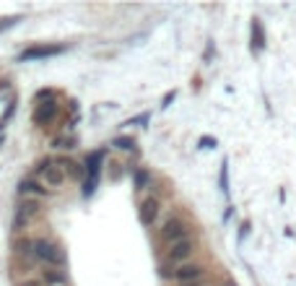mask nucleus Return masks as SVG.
<instances>
[{"label": "nucleus", "mask_w": 296, "mask_h": 286, "mask_svg": "<svg viewBox=\"0 0 296 286\" xmlns=\"http://www.w3.org/2000/svg\"><path fill=\"white\" fill-rule=\"evenodd\" d=\"M205 273H208V268L203 265V263H195V260H190V263H182V265H161L159 268V276L164 278V281H177L180 286L182 283H190V281H200V278H205Z\"/></svg>", "instance_id": "nucleus-1"}, {"label": "nucleus", "mask_w": 296, "mask_h": 286, "mask_svg": "<svg viewBox=\"0 0 296 286\" xmlns=\"http://www.w3.org/2000/svg\"><path fill=\"white\" fill-rule=\"evenodd\" d=\"M34 260L42 263V265H50V268H65V263H68L65 250L57 242L47 239V237H36L34 239Z\"/></svg>", "instance_id": "nucleus-2"}, {"label": "nucleus", "mask_w": 296, "mask_h": 286, "mask_svg": "<svg viewBox=\"0 0 296 286\" xmlns=\"http://www.w3.org/2000/svg\"><path fill=\"white\" fill-rule=\"evenodd\" d=\"M190 237H195L192 224L187 219H182V216H169L159 229V242H164V244H177V242L190 239Z\"/></svg>", "instance_id": "nucleus-3"}, {"label": "nucleus", "mask_w": 296, "mask_h": 286, "mask_svg": "<svg viewBox=\"0 0 296 286\" xmlns=\"http://www.w3.org/2000/svg\"><path fill=\"white\" fill-rule=\"evenodd\" d=\"M39 214H42V203H39L36 198H21V200L16 203V214H13V224H11L13 234L24 237L26 226H29L34 219H39Z\"/></svg>", "instance_id": "nucleus-4"}, {"label": "nucleus", "mask_w": 296, "mask_h": 286, "mask_svg": "<svg viewBox=\"0 0 296 286\" xmlns=\"http://www.w3.org/2000/svg\"><path fill=\"white\" fill-rule=\"evenodd\" d=\"M195 253H198V239L190 237V239H182L177 244H169L166 253H164V263L166 265H182V263H190Z\"/></svg>", "instance_id": "nucleus-5"}, {"label": "nucleus", "mask_w": 296, "mask_h": 286, "mask_svg": "<svg viewBox=\"0 0 296 286\" xmlns=\"http://www.w3.org/2000/svg\"><path fill=\"white\" fill-rule=\"evenodd\" d=\"M68 52V45H31L18 55V63H31V60H50Z\"/></svg>", "instance_id": "nucleus-6"}, {"label": "nucleus", "mask_w": 296, "mask_h": 286, "mask_svg": "<svg viewBox=\"0 0 296 286\" xmlns=\"http://www.w3.org/2000/svg\"><path fill=\"white\" fill-rule=\"evenodd\" d=\"M161 198L159 195H146L143 200H141V206H138V219H141V224L148 229V226H153L156 224V219L161 216Z\"/></svg>", "instance_id": "nucleus-7"}, {"label": "nucleus", "mask_w": 296, "mask_h": 286, "mask_svg": "<svg viewBox=\"0 0 296 286\" xmlns=\"http://www.w3.org/2000/svg\"><path fill=\"white\" fill-rule=\"evenodd\" d=\"M60 115V102L52 99V102H42V104H34V112H31V120H34V125L39 128H47L50 122Z\"/></svg>", "instance_id": "nucleus-8"}, {"label": "nucleus", "mask_w": 296, "mask_h": 286, "mask_svg": "<svg viewBox=\"0 0 296 286\" xmlns=\"http://www.w3.org/2000/svg\"><path fill=\"white\" fill-rule=\"evenodd\" d=\"M104 156H107V151H104V148H99V151H89V154H86V159H83V167H86V177H83V180H89V182H99Z\"/></svg>", "instance_id": "nucleus-9"}, {"label": "nucleus", "mask_w": 296, "mask_h": 286, "mask_svg": "<svg viewBox=\"0 0 296 286\" xmlns=\"http://www.w3.org/2000/svg\"><path fill=\"white\" fill-rule=\"evenodd\" d=\"M18 195H21V198H50L52 190L45 187L36 177H26V180L18 182Z\"/></svg>", "instance_id": "nucleus-10"}, {"label": "nucleus", "mask_w": 296, "mask_h": 286, "mask_svg": "<svg viewBox=\"0 0 296 286\" xmlns=\"http://www.w3.org/2000/svg\"><path fill=\"white\" fill-rule=\"evenodd\" d=\"M36 276L45 286H68V281H70L63 268H50V265H42Z\"/></svg>", "instance_id": "nucleus-11"}, {"label": "nucleus", "mask_w": 296, "mask_h": 286, "mask_svg": "<svg viewBox=\"0 0 296 286\" xmlns=\"http://www.w3.org/2000/svg\"><path fill=\"white\" fill-rule=\"evenodd\" d=\"M55 164H57V167L65 172V177H70V180L86 177V167L78 164V161H75L73 156H57V159H55Z\"/></svg>", "instance_id": "nucleus-12"}, {"label": "nucleus", "mask_w": 296, "mask_h": 286, "mask_svg": "<svg viewBox=\"0 0 296 286\" xmlns=\"http://www.w3.org/2000/svg\"><path fill=\"white\" fill-rule=\"evenodd\" d=\"M249 50L252 55H260L265 50V31H263V21L260 18H252V26H249Z\"/></svg>", "instance_id": "nucleus-13"}, {"label": "nucleus", "mask_w": 296, "mask_h": 286, "mask_svg": "<svg viewBox=\"0 0 296 286\" xmlns=\"http://www.w3.org/2000/svg\"><path fill=\"white\" fill-rule=\"evenodd\" d=\"M11 250H13L16 260H29V258H34V237H16L13 244H11Z\"/></svg>", "instance_id": "nucleus-14"}, {"label": "nucleus", "mask_w": 296, "mask_h": 286, "mask_svg": "<svg viewBox=\"0 0 296 286\" xmlns=\"http://www.w3.org/2000/svg\"><path fill=\"white\" fill-rule=\"evenodd\" d=\"M65 180H68V177H65V172H63L57 164H52V167L45 172V185H47L50 190H52V187H63Z\"/></svg>", "instance_id": "nucleus-15"}, {"label": "nucleus", "mask_w": 296, "mask_h": 286, "mask_svg": "<svg viewBox=\"0 0 296 286\" xmlns=\"http://www.w3.org/2000/svg\"><path fill=\"white\" fill-rule=\"evenodd\" d=\"M133 182H135V190H148V185H151V169L138 167L133 172Z\"/></svg>", "instance_id": "nucleus-16"}, {"label": "nucleus", "mask_w": 296, "mask_h": 286, "mask_svg": "<svg viewBox=\"0 0 296 286\" xmlns=\"http://www.w3.org/2000/svg\"><path fill=\"white\" fill-rule=\"evenodd\" d=\"M109 146H114L117 151H135V138L133 136H117V138H112V143Z\"/></svg>", "instance_id": "nucleus-17"}, {"label": "nucleus", "mask_w": 296, "mask_h": 286, "mask_svg": "<svg viewBox=\"0 0 296 286\" xmlns=\"http://www.w3.org/2000/svg\"><path fill=\"white\" fill-rule=\"evenodd\" d=\"M219 187H221V193L229 198V193H231V187H229V159H224V161H221V172H219Z\"/></svg>", "instance_id": "nucleus-18"}, {"label": "nucleus", "mask_w": 296, "mask_h": 286, "mask_svg": "<svg viewBox=\"0 0 296 286\" xmlns=\"http://www.w3.org/2000/svg\"><path fill=\"white\" fill-rule=\"evenodd\" d=\"M148 120H151V112H143V115H138V117H130V120H125L122 122V128H146L148 125Z\"/></svg>", "instance_id": "nucleus-19"}, {"label": "nucleus", "mask_w": 296, "mask_h": 286, "mask_svg": "<svg viewBox=\"0 0 296 286\" xmlns=\"http://www.w3.org/2000/svg\"><path fill=\"white\" fill-rule=\"evenodd\" d=\"M52 99H57V91H55V89H39V91L34 94V104H42V102H52Z\"/></svg>", "instance_id": "nucleus-20"}, {"label": "nucleus", "mask_w": 296, "mask_h": 286, "mask_svg": "<svg viewBox=\"0 0 296 286\" xmlns=\"http://www.w3.org/2000/svg\"><path fill=\"white\" fill-rule=\"evenodd\" d=\"M52 164H55V159H39V164H34V172H31V175H34L36 180L45 177V172H47Z\"/></svg>", "instance_id": "nucleus-21"}, {"label": "nucleus", "mask_w": 296, "mask_h": 286, "mask_svg": "<svg viewBox=\"0 0 296 286\" xmlns=\"http://www.w3.org/2000/svg\"><path fill=\"white\" fill-rule=\"evenodd\" d=\"M73 146H75V138H73V136H60V138L52 141V148H63V151H68V148H73Z\"/></svg>", "instance_id": "nucleus-22"}, {"label": "nucleus", "mask_w": 296, "mask_h": 286, "mask_svg": "<svg viewBox=\"0 0 296 286\" xmlns=\"http://www.w3.org/2000/svg\"><path fill=\"white\" fill-rule=\"evenodd\" d=\"M16 107H18V99H11V102H8V107H6V112H3V117H0V122H3V125H6V122L13 117Z\"/></svg>", "instance_id": "nucleus-23"}, {"label": "nucleus", "mask_w": 296, "mask_h": 286, "mask_svg": "<svg viewBox=\"0 0 296 286\" xmlns=\"http://www.w3.org/2000/svg\"><path fill=\"white\" fill-rule=\"evenodd\" d=\"M198 146H200V148H208V151H210V148H216V146H219V141H216L213 136H203V138L198 141Z\"/></svg>", "instance_id": "nucleus-24"}, {"label": "nucleus", "mask_w": 296, "mask_h": 286, "mask_svg": "<svg viewBox=\"0 0 296 286\" xmlns=\"http://www.w3.org/2000/svg\"><path fill=\"white\" fill-rule=\"evenodd\" d=\"M177 94H180L177 89H172V91H166V94H164V99H161V109H166L169 104H172V102L177 99Z\"/></svg>", "instance_id": "nucleus-25"}, {"label": "nucleus", "mask_w": 296, "mask_h": 286, "mask_svg": "<svg viewBox=\"0 0 296 286\" xmlns=\"http://www.w3.org/2000/svg\"><path fill=\"white\" fill-rule=\"evenodd\" d=\"M18 21H21V16H8V18H3V21H0V31H6V29L16 26Z\"/></svg>", "instance_id": "nucleus-26"}, {"label": "nucleus", "mask_w": 296, "mask_h": 286, "mask_svg": "<svg viewBox=\"0 0 296 286\" xmlns=\"http://www.w3.org/2000/svg\"><path fill=\"white\" fill-rule=\"evenodd\" d=\"M249 229H252V221H244V224L239 226V242H244V239H247V234H249Z\"/></svg>", "instance_id": "nucleus-27"}, {"label": "nucleus", "mask_w": 296, "mask_h": 286, "mask_svg": "<svg viewBox=\"0 0 296 286\" xmlns=\"http://www.w3.org/2000/svg\"><path fill=\"white\" fill-rule=\"evenodd\" d=\"M18 286H45V283L39 281V276H34V278H24V281H21Z\"/></svg>", "instance_id": "nucleus-28"}, {"label": "nucleus", "mask_w": 296, "mask_h": 286, "mask_svg": "<svg viewBox=\"0 0 296 286\" xmlns=\"http://www.w3.org/2000/svg\"><path fill=\"white\" fill-rule=\"evenodd\" d=\"M231 216H234V206H226V211H224V224H226Z\"/></svg>", "instance_id": "nucleus-29"}, {"label": "nucleus", "mask_w": 296, "mask_h": 286, "mask_svg": "<svg viewBox=\"0 0 296 286\" xmlns=\"http://www.w3.org/2000/svg\"><path fill=\"white\" fill-rule=\"evenodd\" d=\"M182 286H208V278H200V281H190V283H182Z\"/></svg>", "instance_id": "nucleus-30"}, {"label": "nucleus", "mask_w": 296, "mask_h": 286, "mask_svg": "<svg viewBox=\"0 0 296 286\" xmlns=\"http://www.w3.org/2000/svg\"><path fill=\"white\" fill-rule=\"evenodd\" d=\"M3 128H6V125H3V122H0V133H3Z\"/></svg>", "instance_id": "nucleus-31"}]
</instances>
